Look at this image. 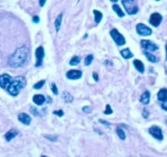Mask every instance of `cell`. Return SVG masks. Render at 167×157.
Masks as SVG:
<instances>
[{"instance_id":"cell-12","label":"cell","mask_w":167,"mask_h":157,"mask_svg":"<svg viewBox=\"0 0 167 157\" xmlns=\"http://www.w3.org/2000/svg\"><path fill=\"white\" fill-rule=\"evenodd\" d=\"M18 120L24 125H29L31 123V118L26 113H20L18 115Z\"/></svg>"},{"instance_id":"cell-21","label":"cell","mask_w":167,"mask_h":157,"mask_svg":"<svg viewBox=\"0 0 167 157\" xmlns=\"http://www.w3.org/2000/svg\"><path fill=\"white\" fill-rule=\"evenodd\" d=\"M143 53H144V55L146 56L147 59H148L149 61H151V62H153V63H156V62H158V59L157 58V57H156L154 55H153L152 53H150L149 52L144 51L143 52Z\"/></svg>"},{"instance_id":"cell-41","label":"cell","mask_w":167,"mask_h":157,"mask_svg":"<svg viewBox=\"0 0 167 157\" xmlns=\"http://www.w3.org/2000/svg\"><path fill=\"white\" fill-rule=\"evenodd\" d=\"M41 157H46V156H45V155H43V156H41Z\"/></svg>"},{"instance_id":"cell-3","label":"cell","mask_w":167,"mask_h":157,"mask_svg":"<svg viewBox=\"0 0 167 157\" xmlns=\"http://www.w3.org/2000/svg\"><path fill=\"white\" fill-rule=\"evenodd\" d=\"M135 0H122L124 8L129 15H135L138 12L139 8L135 3Z\"/></svg>"},{"instance_id":"cell-31","label":"cell","mask_w":167,"mask_h":157,"mask_svg":"<svg viewBox=\"0 0 167 157\" xmlns=\"http://www.w3.org/2000/svg\"><path fill=\"white\" fill-rule=\"evenodd\" d=\"M54 115H58L59 117H62L64 115V111L62 110H54L53 111Z\"/></svg>"},{"instance_id":"cell-9","label":"cell","mask_w":167,"mask_h":157,"mask_svg":"<svg viewBox=\"0 0 167 157\" xmlns=\"http://www.w3.org/2000/svg\"><path fill=\"white\" fill-rule=\"evenodd\" d=\"M140 44L142 48L147 52H154L158 49V46H157L153 42L149 40H142Z\"/></svg>"},{"instance_id":"cell-15","label":"cell","mask_w":167,"mask_h":157,"mask_svg":"<svg viewBox=\"0 0 167 157\" xmlns=\"http://www.w3.org/2000/svg\"><path fill=\"white\" fill-rule=\"evenodd\" d=\"M141 103H143V105H148L150 101V92L146 90L144 93L141 95L140 99H139Z\"/></svg>"},{"instance_id":"cell-25","label":"cell","mask_w":167,"mask_h":157,"mask_svg":"<svg viewBox=\"0 0 167 157\" xmlns=\"http://www.w3.org/2000/svg\"><path fill=\"white\" fill-rule=\"evenodd\" d=\"M117 133L118 135V137L121 140H125L126 139V133L124 132V130L121 128H117Z\"/></svg>"},{"instance_id":"cell-19","label":"cell","mask_w":167,"mask_h":157,"mask_svg":"<svg viewBox=\"0 0 167 157\" xmlns=\"http://www.w3.org/2000/svg\"><path fill=\"white\" fill-rule=\"evenodd\" d=\"M62 19H63V12H61L55 21V27H56V32L60 31L61 23H62Z\"/></svg>"},{"instance_id":"cell-42","label":"cell","mask_w":167,"mask_h":157,"mask_svg":"<svg viewBox=\"0 0 167 157\" xmlns=\"http://www.w3.org/2000/svg\"><path fill=\"white\" fill-rule=\"evenodd\" d=\"M156 1H160V0H156Z\"/></svg>"},{"instance_id":"cell-34","label":"cell","mask_w":167,"mask_h":157,"mask_svg":"<svg viewBox=\"0 0 167 157\" xmlns=\"http://www.w3.org/2000/svg\"><path fill=\"white\" fill-rule=\"evenodd\" d=\"M161 107H162L163 110H167V100H165L163 101L162 104H161Z\"/></svg>"},{"instance_id":"cell-29","label":"cell","mask_w":167,"mask_h":157,"mask_svg":"<svg viewBox=\"0 0 167 157\" xmlns=\"http://www.w3.org/2000/svg\"><path fill=\"white\" fill-rule=\"evenodd\" d=\"M45 137L46 139L51 141V142H56L57 139H58L57 136H54V135H45Z\"/></svg>"},{"instance_id":"cell-33","label":"cell","mask_w":167,"mask_h":157,"mask_svg":"<svg viewBox=\"0 0 167 157\" xmlns=\"http://www.w3.org/2000/svg\"><path fill=\"white\" fill-rule=\"evenodd\" d=\"M99 123H101V124H104V125H105V126H107V127H110V124H109V122H107V121H105V120H99Z\"/></svg>"},{"instance_id":"cell-23","label":"cell","mask_w":167,"mask_h":157,"mask_svg":"<svg viewBox=\"0 0 167 157\" xmlns=\"http://www.w3.org/2000/svg\"><path fill=\"white\" fill-rule=\"evenodd\" d=\"M113 9L114 12L117 14V16H118L119 17H123L124 16H125L124 12H122V10H121V8L119 7L118 5L114 4L113 6Z\"/></svg>"},{"instance_id":"cell-10","label":"cell","mask_w":167,"mask_h":157,"mask_svg":"<svg viewBox=\"0 0 167 157\" xmlns=\"http://www.w3.org/2000/svg\"><path fill=\"white\" fill-rule=\"evenodd\" d=\"M162 21V17L160 13L155 12L151 15L150 19H149V23H150L153 26L158 27L161 24V22Z\"/></svg>"},{"instance_id":"cell-22","label":"cell","mask_w":167,"mask_h":157,"mask_svg":"<svg viewBox=\"0 0 167 157\" xmlns=\"http://www.w3.org/2000/svg\"><path fill=\"white\" fill-rule=\"evenodd\" d=\"M93 13L95 15V21L96 24H99V22L101 21L102 18H103V14L101 12H99L98 10H94Z\"/></svg>"},{"instance_id":"cell-8","label":"cell","mask_w":167,"mask_h":157,"mask_svg":"<svg viewBox=\"0 0 167 157\" xmlns=\"http://www.w3.org/2000/svg\"><path fill=\"white\" fill-rule=\"evenodd\" d=\"M12 81V76L8 74H3L0 75V87L3 89H7Z\"/></svg>"},{"instance_id":"cell-36","label":"cell","mask_w":167,"mask_h":157,"mask_svg":"<svg viewBox=\"0 0 167 157\" xmlns=\"http://www.w3.org/2000/svg\"><path fill=\"white\" fill-rule=\"evenodd\" d=\"M83 110L86 113L91 112V110H90V106H88V105H87V106H84V107L83 108Z\"/></svg>"},{"instance_id":"cell-30","label":"cell","mask_w":167,"mask_h":157,"mask_svg":"<svg viewBox=\"0 0 167 157\" xmlns=\"http://www.w3.org/2000/svg\"><path fill=\"white\" fill-rule=\"evenodd\" d=\"M104 113L105 114V115H110V114H112V113H113V110H112V108H111V106H110V105L107 104L106 109H105V110L104 111Z\"/></svg>"},{"instance_id":"cell-26","label":"cell","mask_w":167,"mask_h":157,"mask_svg":"<svg viewBox=\"0 0 167 157\" xmlns=\"http://www.w3.org/2000/svg\"><path fill=\"white\" fill-rule=\"evenodd\" d=\"M93 59H94V56H93V55H91V54H90V55H87V56H86V58H85L84 60V64L85 66H90L91 64V62L93 61Z\"/></svg>"},{"instance_id":"cell-28","label":"cell","mask_w":167,"mask_h":157,"mask_svg":"<svg viewBox=\"0 0 167 157\" xmlns=\"http://www.w3.org/2000/svg\"><path fill=\"white\" fill-rule=\"evenodd\" d=\"M51 92L55 94V95H57L58 94V88H57V86L56 85V83H52L51 85Z\"/></svg>"},{"instance_id":"cell-24","label":"cell","mask_w":167,"mask_h":157,"mask_svg":"<svg viewBox=\"0 0 167 157\" xmlns=\"http://www.w3.org/2000/svg\"><path fill=\"white\" fill-rule=\"evenodd\" d=\"M80 61H81L80 56H74L73 58L71 59L70 61H69V65H70V66H77L78 64L80 63Z\"/></svg>"},{"instance_id":"cell-14","label":"cell","mask_w":167,"mask_h":157,"mask_svg":"<svg viewBox=\"0 0 167 157\" xmlns=\"http://www.w3.org/2000/svg\"><path fill=\"white\" fill-rule=\"evenodd\" d=\"M33 101L38 105H43V103L46 101V98L42 94H36L33 97Z\"/></svg>"},{"instance_id":"cell-7","label":"cell","mask_w":167,"mask_h":157,"mask_svg":"<svg viewBox=\"0 0 167 157\" xmlns=\"http://www.w3.org/2000/svg\"><path fill=\"white\" fill-rule=\"evenodd\" d=\"M148 132H149V133H150L154 138H156V139L159 140V141L163 140L162 131L161 129V128H159L158 126L153 125V126H152L151 128H149Z\"/></svg>"},{"instance_id":"cell-6","label":"cell","mask_w":167,"mask_h":157,"mask_svg":"<svg viewBox=\"0 0 167 157\" xmlns=\"http://www.w3.org/2000/svg\"><path fill=\"white\" fill-rule=\"evenodd\" d=\"M45 55L44 52L43 47H39L37 48L36 51H35V56H36V63H35V66L36 67H39L43 65V57Z\"/></svg>"},{"instance_id":"cell-39","label":"cell","mask_w":167,"mask_h":157,"mask_svg":"<svg viewBox=\"0 0 167 157\" xmlns=\"http://www.w3.org/2000/svg\"><path fill=\"white\" fill-rule=\"evenodd\" d=\"M165 51H166V61H167V45L165 46Z\"/></svg>"},{"instance_id":"cell-38","label":"cell","mask_w":167,"mask_h":157,"mask_svg":"<svg viewBox=\"0 0 167 157\" xmlns=\"http://www.w3.org/2000/svg\"><path fill=\"white\" fill-rule=\"evenodd\" d=\"M93 78H94V79L95 81H98V78H99V77H98V75H97L95 72H94V73H93Z\"/></svg>"},{"instance_id":"cell-11","label":"cell","mask_w":167,"mask_h":157,"mask_svg":"<svg viewBox=\"0 0 167 157\" xmlns=\"http://www.w3.org/2000/svg\"><path fill=\"white\" fill-rule=\"evenodd\" d=\"M82 75H83V72L81 71H78V70H71V71H69L66 74V77L69 79H72V80L78 79L82 77Z\"/></svg>"},{"instance_id":"cell-17","label":"cell","mask_w":167,"mask_h":157,"mask_svg":"<svg viewBox=\"0 0 167 157\" xmlns=\"http://www.w3.org/2000/svg\"><path fill=\"white\" fill-rule=\"evenodd\" d=\"M158 100L161 101H164L167 100V89L166 88H161L158 93Z\"/></svg>"},{"instance_id":"cell-2","label":"cell","mask_w":167,"mask_h":157,"mask_svg":"<svg viewBox=\"0 0 167 157\" xmlns=\"http://www.w3.org/2000/svg\"><path fill=\"white\" fill-rule=\"evenodd\" d=\"M25 85H26V79L24 76H17L14 79H12V83L7 90L10 95L16 97L19 94L20 91L25 87Z\"/></svg>"},{"instance_id":"cell-32","label":"cell","mask_w":167,"mask_h":157,"mask_svg":"<svg viewBox=\"0 0 167 157\" xmlns=\"http://www.w3.org/2000/svg\"><path fill=\"white\" fill-rule=\"evenodd\" d=\"M148 115H149V112L147 110V109L144 108L143 110V117L144 118V119H147V118L148 117Z\"/></svg>"},{"instance_id":"cell-5","label":"cell","mask_w":167,"mask_h":157,"mask_svg":"<svg viewBox=\"0 0 167 157\" xmlns=\"http://www.w3.org/2000/svg\"><path fill=\"white\" fill-rule=\"evenodd\" d=\"M136 31L139 35H142V36H149L153 33L152 29L149 27L142 23H139L136 25Z\"/></svg>"},{"instance_id":"cell-27","label":"cell","mask_w":167,"mask_h":157,"mask_svg":"<svg viewBox=\"0 0 167 157\" xmlns=\"http://www.w3.org/2000/svg\"><path fill=\"white\" fill-rule=\"evenodd\" d=\"M45 83H46V80H45V79H42V80L39 81L38 83H36L34 84V89H41V88L43 87L44 84H45Z\"/></svg>"},{"instance_id":"cell-13","label":"cell","mask_w":167,"mask_h":157,"mask_svg":"<svg viewBox=\"0 0 167 157\" xmlns=\"http://www.w3.org/2000/svg\"><path fill=\"white\" fill-rule=\"evenodd\" d=\"M18 131H17V129H14V128H12V129H10L9 131H7L6 133H5L4 135V137L5 139H6V141L7 142H11L14 137H16L18 135Z\"/></svg>"},{"instance_id":"cell-4","label":"cell","mask_w":167,"mask_h":157,"mask_svg":"<svg viewBox=\"0 0 167 157\" xmlns=\"http://www.w3.org/2000/svg\"><path fill=\"white\" fill-rule=\"evenodd\" d=\"M110 35H111L112 39H113L115 44L117 46H123L124 44H126V39L125 37L120 33L117 29H113L110 31Z\"/></svg>"},{"instance_id":"cell-16","label":"cell","mask_w":167,"mask_h":157,"mask_svg":"<svg viewBox=\"0 0 167 157\" xmlns=\"http://www.w3.org/2000/svg\"><path fill=\"white\" fill-rule=\"evenodd\" d=\"M133 64L135 69L137 71L139 72V73L143 74L144 72V65L140 60H138V59H136V60H134Z\"/></svg>"},{"instance_id":"cell-1","label":"cell","mask_w":167,"mask_h":157,"mask_svg":"<svg viewBox=\"0 0 167 157\" xmlns=\"http://www.w3.org/2000/svg\"><path fill=\"white\" fill-rule=\"evenodd\" d=\"M29 55V49L28 48L27 46H21L20 48L16 50L13 53L9 56L7 64L9 65L11 67H20L26 63L28 61Z\"/></svg>"},{"instance_id":"cell-20","label":"cell","mask_w":167,"mask_h":157,"mask_svg":"<svg viewBox=\"0 0 167 157\" xmlns=\"http://www.w3.org/2000/svg\"><path fill=\"white\" fill-rule=\"evenodd\" d=\"M62 98L66 103H70L73 101V97L69 92H64L62 94Z\"/></svg>"},{"instance_id":"cell-35","label":"cell","mask_w":167,"mask_h":157,"mask_svg":"<svg viewBox=\"0 0 167 157\" xmlns=\"http://www.w3.org/2000/svg\"><path fill=\"white\" fill-rule=\"evenodd\" d=\"M39 21H40V19H39V16H34V17H33V21H34V23H39Z\"/></svg>"},{"instance_id":"cell-18","label":"cell","mask_w":167,"mask_h":157,"mask_svg":"<svg viewBox=\"0 0 167 157\" xmlns=\"http://www.w3.org/2000/svg\"><path fill=\"white\" fill-rule=\"evenodd\" d=\"M121 55L124 59H126V60L134 56V54L131 52V51L129 48H125L123 50H121Z\"/></svg>"},{"instance_id":"cell-37","label":"cell","mask_w":167,"mask_h":157,"mask_svg":"<svg viewBox=\"0 0 167 157\" xmlns=\"http://www.w3.org/2000/svg\"><path fill=\"white\" fill-rule=\"evenodd\" d=\"M46 0H40L39 1V5H40V7H43L44 5H45V3H46Z\"/></svg>"},{"instance_id":"cell-40","label":"cell","mask_w":167,"mask_h":157,"mask_svg":"<svg viewBox=\"0 0 167 157\" xmlns=\"http://www.w3.org/2000/svg\"><path fill=\"white\" fill-rule=\"evenodd\" d=\"M110 1H112V2H117L118 0H110Z\"/></svg>"}]
</instances>
